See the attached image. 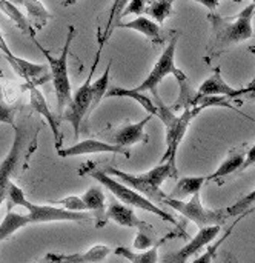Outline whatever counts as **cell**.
Wrapping results in <instances>:
<instances>
[{
  "instance_id": "836d02e7",
  "label": "cell",
  "mask_w": 255,
  "mask_h": 263,
  "mask_svg": "<svg viewBox=\"0 0 255 263\" xmlns=\"http://www.w3.org/2000/svg\"><path fill=\"white\" fill-rule=\"evenodd\" d=\"M0 123L11 125L12 128L15 126V108L6 105L2 100H0Z\"/></svg>"
},
{
  "instance_id": "2e32d148",
  "label": "cell",
  "mask_w": 255,
  "mask_h": 263,
  "mask_svg": "<svg viewBox=\"0 0 255 263\" xmlns=\"http://www.w3.org/2000/svg\"><path fill=\"white\" fill-rule=\"evenodd\" d=\"M152 116L145 117L143 120L137 122V123H129L122 126L114 136H112V145L122 146V148H128L137 143H148L149 137L145 131L148 122L151 120Z\"/></svg>"
},
{
  "instance_id": "52a82bcc",
  "label": "cell",
  "mask_w": 255,
  "mask_h": 263,
  "mask_svg": "<svg viewBox=\"0 0 255 263\" xmlns=\"http://www.w3.org/2000/svg\"><path fill=\"white\" fill-rule=\"evenodd\" d=\"M177 43H179V37L174 35L168 46L163 49L162 55L159 57V60L155 62V65L152 66L151 72L148 74V77L139 85L135 86L134 89L137 92H146V91H151L152 94L157 92V86L165 80V77L168 76H174L175 79H180L185 76V72L182 69H179L175 66V51H177Z\"/></svg>"
},
{
  "instance_id": "30bf717a",
  "label": "cell",
  "mask_w": 255,
  "mask_h": 263,
  "mask_svg": "<svg viewBox=\"0 0 255 263\" xmlns=\"http://www.w3.org/2000/svg\"><path fill=\"white\" fill-rule=\"evenodd\" d=\"M243 94H248V89L246 88H234V86L228 85L222 76V69L217 66L214 69L212 76L200 85L199 91L195 92V99H200V97H225V99L231 100V99L240 97Z\"/></svg>"
},
{
  "instance_id": "484cf974",
  "label": "cell",
  "mask_w": 255,
  "mask_h": 263,
  "mask_svg": "<svg viewBox=\"0 0 255 263\" xmlns=\"http://www.w3.org/2000/svg\"><path fill=\"white\" fill-rule=\"evenodd\" d=\"M22 5L25 6V9L28 12V20H29V23H31V26L34 28L35 32L43 29L46 26L48 20L52 17L48 12V9L43 6L42 2H23Z\"/></svg>"
},
{
  "instance_id": "f35d334b",
  "label": "cell",
  "mask_w": 255,
  "mask_h": 263,
  "mask_svg": "<svg viewBox=\"0 0 255 263\" xmlns=\"http://www.w3.org/2000/svg\"><path fill=\"white\" fill-rule=\"evenodd\" d=\"M200 5H203V6H206V8H209V12L211 11H215V8L220 5V2H205V0H202V2H199Z\"/></svg>"
},
{
  "instance_id": "d590c367",
  "label": "cell",
  "mask_w": 255,
  "mask_h": 263,
  "mask_svg": "<svg viewBox=\"0 0 255 263\" xmlns=\"http://www.w3.org/2000/svg\"><path fill=\"white\" fill-rule=\"evenodd\" d=\"M0 52L6 57V60H8V63L11 65V68L15 71V69H17V65H18V62H20V57H17L15 54H12V51L8 48V45H6V42H5V37H3L2 31H0Z\"/></svg>"
},
{
  "instance_id": "4dcf8cb0",
  "label": "cell",
  "mask_w": 255,
  "mask_h": 263,
  "mask_svg": "<svg viewBox=\"0 0 255 263\" xmlns=\"http://www.w3.org/2000/svg\"><path fill=\"white\" fill-rule=\"evenodd\" d=\"M255 203V190H252L249 194L243 196L242 199H239L234 205L228 206L226 208V213L229 217H234V216H243L246 214V210H249L252 205Z\"/></svg>"
},
{
  "instance_id": "ffe728a7",
  "label": "cell",
  "mask_w": 255,
  "mask_h": 263,
  "mask_svg": "<svg viewBox=\"0 0 255 263\" xmlns=\"http://www.w3.org/2000/svg\"><path fill=\"white\" fill-rule=\"evenodd\" d=\"M111 253L112 251L109 247L97 243L85 253L62 254V263H103Z\"/></svg>"
},
{
  "instance_id": "3957f363",
  "label": "cell",
  "mask_w": 255,
  "mask_h": 263,
  "mask_svg": "<svg viewBox=\"0 0 255 263\" xmlns=\"http://www.w3.org/2000/svg\"><path fill=\"white\" fill-rule=\"evenodd\" d=\"M154 100H155L154 103L157 106V117L165 123V128H166V151L162 157V163L168 162L174 168H177L175 159H177L179 146H180L192 119L195 116H199L200 111H203L205 108L202 105L194 106V108H188L180 116H175L174 111L160 100L157 92H154Z\"/></svg>"
},
{
  "instance_id": "d6986e66",
  "label": "cell",
  "mask_w": 255,
  "mask_h": 263,
  "mask_svg": "<svg viewBox=\"0 0 255 263\" xmlns=\"http://www.w3.org/2000/svg\"><path fill=\"white\" fill-rule=\"evenodd\" d=\"M245 156H246V148H234V149H231L226 160L217 168L215 173L208 176L206 180H217V179L226 177V176H229L232 173H240L242 165L245 162Z\"/></svg>"
},
{
  "instance_id": "7402d4cb",
  "label": "cell",
  "mask_w": 255,
  "mask_h": 263,
  "mask_svg": "<svg viewBox=\"0 0 255 263\" xmlns=\"http://www.w3.org/2000/svg\"><path fill=\"white\" fill-rule=\"evenodd\" d=\"M162 242H159L157 245H154L152 248L146 250V251H134L128 247H117L114 250V254H117L119 257L126 259L131 263H157L159 262V247Z\"/></svg>"
},
{
  "instance_id": "8992f818",
  "label": "cell",
  "mask_w": 255,
  "mask_h": 263,
  "mask_svg": "<svg viewBox=\"0 0 255 263\" xmlns=\"http://www.w3.org/2000/svg\"><path fill=\"white\" fill-rule=\"evenodd\" d=\"M102 46L103 42L100 43L99 52L95 55V60L91 66V71L86 77V80L83 82L82 86H79V89L74 92L71 103L66 106V109L63 111V114L60 116L62 120H66L72 125L74 128V137H79L80 134V125L83 122V119L88 116V112H91V105H92V91H91V85H92V77L95 74V66L99 63L100 59V52H102Z\"/></svg>"
},
{
  "instance_id": "e575fe53",
  "label": "cell",
  "mask_w": 255,
  "mask_h": 263,
  "mask_svg": "<svg viewBox=\"0 0 255 263\" xmlns=\"http://www.w3.org/2000/svg\"><path fill=\"white\" fill-rule=\"evenodd\" d=\"M145 8H146V3L142 2V0H132L129 3L125 5V8L122 9V17H126V15H131V14H135L140 17V14L145 12Z\"/></svg>"
},
{
  "instance_id": "b9f144b4",
  "label": "cell",
  "mask_w": 255,
  "mask_h": 263,
  "mask_svg": "<svg viewBox=\"0 0 255 263\" xmlns=\"http://www.w3.org/2000/svg\"><path fill=\"white\" fill-rule=\"evenodd\" d=\"M255 91V88H252V89H251V92H254Z\"/></svg>"
},
{
  "instance_id": "603a6c76",
  "label": "cell",
  "mask_w": 255,
  "mask_h": 263,
  "mask_svg": "<svg viewBox=\"0 0 255 263\" xmlns=\"http://www.w3.org/2000/svg\"><path fill=\"white\" fill-rule=\"evenodd\" d=\"M0 11L11 20V22H14V25L22 31V32H25L26 35H29L32 40H34V37H35V31H34V28L31 26V23H29V20H28V17H25V14L14 5V3H11V2H5V0H0Z\"/></svg>"
},
{
  "instance_id": "d4e9b609",
  "label": "cell",
  "mask_w": 255,
  "mask_h": 263,
  "mask_svg": "<svg viewBox=\"0 0 255 263\" xmlns=\"http://www.w3.org/2000/svg\"><path fill=\"white\" fill-rule=\"evenodd\" d=\"M29 225V219L26 214H18L14 211H8L3 220L0 222V243L15 234L18 230Z\"/></svg>"
},
{
  "instance_id": "4fadbf2b",
  "label": "cell",
  "mask_w": 255,
  "mask_h": 263,
  "mask_svg": "<svg viewBox=\"0 0 255 263\" xmlns=\"http://www.w3.org/2000/svg\"><path fill=\"white\" fill-rule=\"evenodd\" d=\"M106 219L108 220H112L115 222L117 225L120 227H125V228H135L139 233H145V234H152L154 230L151 225H148L146 222L140 220L134 210H131L129 206L117 202V200H111V203L108 205L106 208Z\"/></svg>"
},
{
  "instance_id": "ab89813d",
  "label": "cell",
  "mask_w": 255,
  "mask_h": 263,
  "mask_svg": "<svg viewBox=\"0 0 255 263\" xmlns=\"http://www.w3.org/2000/svg\"><path fill=\"white\" fill-rule=\"evenodd\" d=\"M252 52H255V48H252ZM245 88L248 89V92H251V89H252V88H255V79L252 80V82H251V83H249V85H248V86H245Z\"/></svg>"
},
{
  "instance_id": "60d3db41",
  "label": "cell",
  "mask_w": 255,
  "mask_h": 263,
  "mask_svg": "<svg viewBox=\"0 0 255 263\" xmlns=\"http://www.w3.org/2000/svg\"><path fill=\"white\" fill-rule=\"evenodd\" d=\"M251 99H252V100L255 102V91H254V92H251Z\"/></svg>"
},
{
  "instance_id": "ac0fdd59",
  "label": "cell",
  "mask_w": 255,
  "mask_h": 263,
  "mask_svg": "<svg viewBox=\"0 0 255 263\" xmlns=\"http://www.w3.org/2000/svg\"><path fill=\"white\" fill-rule=\"evenodd\" d=\"M115 28H123V29H132L137 31L140 34H143L145 37H148L154 45H160L163 43V32L160 25H157L155 22H152L148 17H135L134 20L129 22H117Z\"/></svg>"
},
{
  "instance_id": "1f68e13d",
  "label": "cell",
  "mask_w": 255,
  "mask_h": 263,
  "mask_svg": "<svg viewBox=\"0 0 255 263\" xmlns=\"http://www.w3.org/2000/svg\"><path fill=\"white\" fill-rule=\"evenodd\" d=\"M48 205H55V206L65 208L66 211H72V213H86V206L82 202L80 196H68L60 200L48 202Z\"/></svg>"
},
{
  "instance_id": "7a4b0ae2",
  "label": "cell",
  "mask_w": 255,
  "mask_h": 263,
  "mask_svg": "<svg viewBox=\"0 0 255 263\" xmlns=\"http://www.w3.org/2000/svg\"><path fill=\"white\" fill-rule=\"evenodd\" d=\"M79 174H80V176H89V177L95 179V180L99 182V185H103L105 188H108V190L115 196V199H119L123 205H126V206H129V208H139V210L152 213V214H155L157 217H160L162 220H165V222H168V223H172V225L177 227V230H180L182 234L186 237L185 227H182L180 222H179L172 214H169L168 211L160 210V208H159L157 205H154L151 200H148L146 197H143V196L139 194L137 191L128 188V186L123 185L122 182L111 179L105 171L99 170L97 165H95L94 162H89V163L83 165V166L79 170Z\"/></svg>"
},
{
  "instance_id": "5b68a950",
  "label": "cell",
  "mask_w": 255,
  "mask_h": 263,
  "mask_svg": "<svg viewBox=\"0 0 255 263\" xmlns=\"http://www.w3.org/2000/svg\"><path fill=\"white\" fill-rule=\"evenodd\" d=\"M162 203H165L169 208L175 210L185 219L194 222L200 230L208 228V227H222L229 219V216L226 213V208H223V210H206L203 206V203H202L200 193L194 194L189 202L166 197Z\"/></svg>"
},
{
  "instance_id": "9c48e42d",
  "label": "cell",
  "mask_w": 255,
  "mask_h": 263,
  "mask_svg": "<svg viewBox=\"0 0 255 263\" xmlns=\"http://www.w3.org/2000/svg\"><path fill=\"white\" fill-rule=\"evenodd\" d=\"M222 231V227H208V228H202L195 237H192L183 248H180L179 251H175L174 254H169L166 257L165 263H186L191 257H194L197 253H200L205 247L211 245L212 240H215L219 237Z\"/></svg>"
},
{
  "instance_id": "83f0119b",
  "label": "cell",
  "mask_w": 255,
  "mask_h": 263,
  "mask_svg": "<svg viewBox=\"0 0 255 263\" xmlns=\"http://www.w3.org/2000/svg\"><path fill=\"white\" fill-rule=\"evenodd\" d=\"M174 11L172 2H148L145 8V14L148 18L155 22L157 25H162Z\"/></svg>"
},
{
  "instance_id": "8fae6325",
  "label": "cell",
  "mask_w": 255,
  "mask_h": 263,
  "mask_svg": "<svg viewBox=\"0 0 255 263\" xmlns=\"http://www.w3.org/2000/svg\"><path fill=\"white\" fill-rule=\"evenodd\" d=\"M102 153H111V154H122L125 157H129L131 153L128 148H122L112 143H106L95 139H86L83 142H79L69 148H62L57 151L60 157H77V156H86V154H102Z\"/></svg>"
},
{
  "instance_id": "f1b7e54d",
  "label": "cell",
  "mask_w": 255,
  "mask_h": 263,
  "mask_svg": "<svg viewBox=\"0 0 255 263\" xmlns=\"http://www.w3.org/2000/svg\"><path fill=\"white\" fill-rule=\"evenodd\" d=\"M111 65H112V62L108 63V66H106V69L103 71V74H102L97 80H94L92 85H91V91H92V105H91V111L95 109V108L100 105L102 99L106 96V92H108V89H109V72H111Z\"/></svg>"
},
{
  "instance_id": "8d00e7d4",
  "label": "cell",
  "mask_w": 255,
  "mask_h": 263,
  "mask_svg": "<svg viewBox=\"0 0 255 263\" xmlns=\"http://www.w3.org/2000/svg\"><path fill=\"white\" fill-rule=\"evenodd\" d=\"M252 165H255V145H252V146L248 149V153H246V156H245V162H243V165H242L240 173H242V171H245V170H248V168H251Z\"/></svg>"
},
{
  "instance_id": "d6a6232c",
  "label": "cell",
  "mask_w": 255,
  "mask_h": 263,
  "mask_svg": "<svg viewBox=\"0 0 255 263\" xmlns=\"http://www.w3.org/2000/svg\"><path fill=\"white\" fill-rule=\"evenodd\" d=\"M6 200H8V211H12V208H15V206L23 208V205L26 203L28 199H26L23 190L11 182V185L8 186V191H6Z\"/></svg>"
},
{
  "instance_id": "ba28073f",
  "label": "cell",
  "mask_w": 255,
  "mask_h": 263,
  "mask_svg": "<svg viewBox=\"0 0 255 263\" xmlns=\"http://www.w3.org/2000/svg\"><path fill=\"white\" fill-rule=\"evenodd\" d=\"M25 210H28V219L29 225L35 223H46V222H75V223H86L94 222V217L91 213H72L66 211L65 208L55 206V205H37L29 200L23 205Z\"/></svg>"
},
{
  "instance_id": "4316f807",
  "label": "cell",
  "mask_w": 255,
  "mask_h": 263,
  "mask_svg": "<svg viewBox=\"0 0 255 263\" xmlns=\"http://www.w3.org/2000/svg\"><path fill=\"white\" fill-rule=\"evenodd\" d=\"M142 176L151 186L160 190V186L165 183V180H168L169 177H177V168H174L171 163L165 162V163H160L159 166L149 170L148 173H145Z\"/></svg>"
},
{
  "instance_id": "f546056e",
  "label": "cell",
  "mask_w": 255,
  "mask_h": 263,
  "mask_svg": "<svg viewBox=\"0 0 255 263\" xmlns=\"http://www.w3.org/2000/svg\"><path fill=\"white\" fill-rule=\"evenodd\" d=\"M243 216H245V214H243ZM243 216H240V217H239V220H240ZM239 220H237V222H234V225H232V227H231V228H229V230H228V231H226V233H225V234H223V236H222L215 243H211V245L208 247V250H206L202 256H199V257H197V259H195L192 263H212L214 257H215V254H217V251H219V248H220V247L223 245V242L231 236V233L234 231V228H236V225L239 223Z\"/></svg>"
},
{
  "instance_id": "9a60e30c",
  "label": "cell",
  "mask_w": 255,
  "mask_h": 263,
  "mask_svg": "<svg viewBox=\"0 0 255 263\" xmlns=\"http://www.w3.org/2000/svg\"><path fill=\"white\" fill-rule=\"evenodd\" d=\"M28 89H29V105L31 108L40 114L49 125V129L52 131L54 134V146L57 151H60L63 148V134L60 131V126H58V120L55 119V116L49 111V106L46 103V99L45 96L40 92V89L37 86H32V85H28Z\"/></svg>"
},
{
  "instance_id": "74e56055",
  "label": "cell",
  "mask_w": 255,
  "mask_h": 263,
  "mask_svg": "<svg viewBox=\"0 0 255 263\" xmlns=\"http://www.w3.org/2000/svg\"><path fill=\"white\" fill-rule=\"evenodd\" d=\"M37 263H62V254L57 253H46Z\"/></svg>"
},
{
  "instance_id": "cb8c5ba5",
  "label": "cell",
  "mask_w": 255,
  "mask_h": 263,
  "mask_svg": "<svg viewBox=\"0 0 255 263\" xmlns=\"http://www.w3.org/2000/svg\"><path fill=\"white\" fill-rule=\"evenodd\" d=\"M206 177L205 176H197V177H183L177 182L175 188L172 190L171 196H168L169 199H175V200H182L183 197L186 196H194V194H199L200 190L203 188L205 185Z\"/></svg>"
},
{
  "instance_id": "e0dca14e",
  "label": "cell",
  "mask_w": 255,
  "mask_h": 263,
  "mask_svg": "<svg viewBox=\"0 0 255 263\" xmlns=\"http://www.w3.org/2000/svg\"><path fill=\"white\" fill-rule=\"evenodd\" d=\"M80 199L85 203L86 210L92 214L95 227L103 228L108 223V219H106V197L102 186L99 185L91 186L83 196H80Z\"/></svg>"
},
{
  "instance_id": "277c9868",
  "label": "cell",
  "mask_w": 255,
  "mask_h": 263,
  "mask_svg": "<svg viewBox=\"0 0 255 263\" xmlns=\"http://www.w3.org/2000/svg\"><path fill=\"white\" fill-rule=\"evenodd\" d=\"M74 35H75V29H74V26H69L65 45H63L58 57H52L35 39L32 40L42 49V52L51 68V80L54 85L55 99H57V111L60 116L72 100V88H71V82H69V76H68V55H69V48H71Z\"/></svg>"
},
{
  "instance_id": "7c38bea8",
  "label": "cell",
  "mask_w": 255,
  "mask_h": 263,
  "mask_svg": "<svg viewBox=\"0 0 255 263\" xmlns=\"http://www.w3.org/2000/svg\"><path fill=\"white\" fill-rule=\"evenodd\" d=\"M14 131H15V137H14L12 146H11L8 156L5 157V160L0 163V206L6 200V191H8V186L11 185V176L14 174V171L17 168L20 153H22V143H23L22 129L15 125Z\"/></svg>"
},
{
  "instance_id": "44dd1931",
  "label": "cell",
  "mask_w": 255,
  "mask_h": 263,
  "mask_svg": "<svg viewBox=\"0 0 255 263\" xmlns=\"http://www.w3.org/2000/svg\"><path fill=\"white\" fill-rule=\"evenodd\" d=\"M105 97H126V99H132L148 112V116H157V106L152 102V99H149L148 96H145L142 92H137L134 88L128 89V88H122V86H114V88L108 89Z\"/></svg>"
},
{
  "instance_id": "6da1fadb",
  "label": "cell",
  "mask_w": 255,
  "mask_h": 263,
  "mask_svg": "<svg viewBox=\"0 0 255 263\" xmlns=\"http://www.w3.org/2000/svg\"><path fill=\"white\" fill-rule=\"evenodd\" d=\"M255 15V2L246 5L237 15L223 17L215 11L208 14V20L212 25V45L211 49L214 54L225 51L232 45L249 40L254 35L252 18Z\"/></svg>"
},
{
  "instance_id": "5bb4252c",
  "label": "cell",
  "mask_w": 255,
  "mask_h": 263,
  "mask_svg": "<svg viewBox=\"0 0 255 263\" xmlns=\"http://www.w3.org/2000/svg\"><path fill=\"white\" fill-rule=\"evenodd\" d=\"M105 173H106L108 176L117 177L123 185H126L128 188L137 191L139 194H142L143 197H146V199L151 200V202H152V200H160V202H163V200L168 197L162 190H157V188L151 186V185L143 179L142 174H140V176H135V174H129V173H123V171H120V170H117V168H114V166H108V168L105 170Z\"/></svg>"
}]
</instances>
